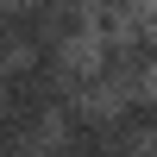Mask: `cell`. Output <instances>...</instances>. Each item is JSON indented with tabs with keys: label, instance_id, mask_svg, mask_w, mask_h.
I'll return each instance as SVG.
<instances>
[{
	"label": "cell",
	"instance_id": "6da1fadb",
	"mask_svg": "<svg viewBox=\"0 0 157 157\" xmlns=\"http://www.w3.org/2000/svg\"><path fill=\"white\" fill-rule=\"evenodd\" d=\"M107 126H113V138L151 151L157 145V88H126V94H113L107 101Z\"/></svg>",
	"mask_w": 157,
	"mask_h": 157
},
{
	"label": "cell",
	"instance_id": "7a4b0ae2",
	"mask_svg": "<svg viewBox=\"0 0 157 157\" xmlns=\"http://www.w3.org/2000/svg\"><path fill=\"white\" fill-rule=\"evenodd\" d=\"M38 157H75V151H63V145H57V138H50V145H44V151H38Z\"/></svg>",
	"mask_w": 157,
	"mask_h": 157
},
{
	"label": "cell",
	"instance_id": "3957f363",
	"mask_svg": "<svg viewBox=\"0 0 157 157\" xmlns=\"http://www.w3.org/2000/svg\"><path fill=\"white\" fill-rule=\"evenodd\" d=\"M145 157H157V145H151V151H145Z\"/></svg>",
	"mask_w": 157,
	"mask_h": 157
}]
</instances>
